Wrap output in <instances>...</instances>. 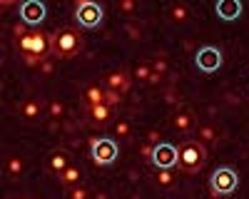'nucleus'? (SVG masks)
<instances>
[{"mask_svg": "<svg viewBox=\"0 0 249 199\" xmlns=\"http://www.w3.org/2000/svg\"><path fill=\"white\" fill-rule=\"evenodd\" d=\"M177 152H179L177 167H179L182 172L195 174V172H199V169L204 167L207 154H204V149H202V145L197 142V139H187V142H182V145L177 147Z\"/></svg>", "mask_w": 249, "mask_h": 199, "instance_id": "1", "label": "nucleus"}, {"mask_svg": "<svg viewBox=\"0 0 249 199\" xmlns=\"http://www.w3.org/2000/svg\"><path fill=\"white\" fill-rule=\"evenodd\" d=\"M82 48V37L72 28H62L55 35H50V50L57 57H75Z\"/></svg>", "mask_w": 249, "mask_h": 199, "instance_id": "2", "label": "nucleus"}, {"mask_svg": "<svg viewBox=\"0 0 249 199\" xmlns=\"http://www.w3.org/2000/svg\"><path fill=\"white\" fill-rule=\"evenodd\" d=\"M117 152H120V147L110 137H97V139H92V145H90V157H92V162L100 165V167L112 165L117 159Z\"/></svg>", "mask_w": 249, "mask_h": 199, "instance_id": "3", "label": "nucleus"}, {"mask_svg": "<svg viewBox=\"0 0 249 199\" xmlns=\"http://www.w3.org/2000/svg\"><path fill=\"white\" fill-rule=\"evenodd\" d=\"M237 184H239V177H237V172H234L232 167H217L214 174H212V179H210L212 192L219 194V197L232 194V192L237 189Z\"/></svg>", "mask_w": 249, "mask_h": 199, "instance_id": "4", "label": "nucleus"}, {"mask_svg": "<svg viewBox=\"0 0 249 199\" xmlns=\"http://www.w3.org/2000/svg\"><path fill=\"white\" fill-rule=\"evenodd\" d=\"M18 48L23 55H35V57H43L45 50L50 48V35L45 33H37V30H30L25 37L18 40Z\"/></svg>", "mask_w": 249, "mask_h": 199, "instance_id": "5", "label": "nucleus"}, {"mask_svg": "<svg viewBox=\"0 0 249 199\" xmlns=\"http://www.w3.org/2000/svg\"><path fill=\"white\" fill-rule=\"evenodd\" d=\"M177 159H179V152L170 142H160V145L152 147V159H150V162L157 169H172V167H177Z\"/></svg>", "mask_w": 249, "mask_h": 199, "instance_id": "6", "label": "nucleus"}, {"mask_svg": "<svg viewBox=\"0 0 249 199\" xmlns=\"http://www.w3.org/2000/svg\"><path fill=\"white\" fill-rule=\"evenodd\" d=\"M75 20H77V25L92 30L102 23V8L97 3H80L75 8Z\"/></svg>", "mask_w": 249, "mask_h": 199, "instance_id": "7", "label": "nucleus"}, {"mask_svg": "<svg viewBox=\"0 0 249 199\" xmlns=\"http://www.w3.org/2000/svg\"><path fill=\"white\" fill-rule=\"evenodd\" d=\"M48 15V8L43 3H37V0H28V3L20 5V20H23V25L28 28H35L45 20Z\"/></svg>", "mask_w": 249, "mask_h": 199, "instance_id": "8", "label": "nucleus"}, {"mask_svg": "<svg viewBox=\"0 0 249 199\" xmlns=\"http://www.w3.org/2000/svg\"><path fill=\"white\" fill-rule=\"evenodd\" d=\"M195 60H197V67L202 72H217L222 67V52H219V48H212V45L202 48Z\"/></svg>", "mask_w": 249, "mask_h": 199, "instance_id": "9", "label": "nucleus"}, {"mask_svg": "<svg viewBox=\"0 0 249 199\" xmlns=\"http://www.w3.org/2000/svg\"><path fill=\"white\" fill-rule=\"evenodd\" d=\"M70 165H72L70 162V154L65 149H55V152L48 154V172H53L55 177H60Z\"/></svg>", "mask_w": 249, "mask_h": 199, "instance_id": "10", "label": "nucleus"}, {"mask_svg": "<svg viewBox=\"0 0 249 199\" xmlns=\"http://www.w3.org/2000/svg\"><path fill=\"white\" fill-rule=\"evenodd\" d=\"M217 15H219V20L232 23V20H237L242 15V3L239 0H222V3H217Z\"/></svg>", "mask_w": 249, "mask_h": 199, "instance_id": "11", "label": "nucleus"}, {"mask_svg": "<svg viewBox=\"0 0 249 199\" xmlns=\"http://www.w3.org/2000/svg\"><path fill=\"white\" fill-rule=\"evenodd\" d=\"M105 83H107V90H117V92H127L132 87V80L124 72H110L105 77Z\"/></svg>", "mask_w": 249, "mask_h": 199, "instance_id": "12", "label": "nucleus"}, {"mask_svg": "<svg viewBox=\"0 0 249 199\" xmlns=\"http://www.w3.org/2000/svg\"><path fill=\"white\" fill-rule=\"evenodd\" d=\"M82 97H85L88 110L90 107H97V105H105V90L97 87V85H88L85 90H82Z\"/></svg>", "mask_w": 249, "mask_h": 199, "instance_id": "13", "label": "nucleus"}, {"mask_svg": "<svg viewBox=\"0 0 249 199\" xmlns=\"http://www.w3.org/2000/svg\"><path fill=\"white\" fill-rule=\"evenodd\" d=\"M20 115H23V119L37 122L40 115H43V105H40V100H25V102L20 105Z\"/></svg>", "mask_w": 249, "mask_h": 199, "instance_id": "14", "label": "nucleus"}, {"mask_svg": "<svg viewBox=\"0 0 249 199\" xmlns=\"http://www.w3.org/2000/svg\"><path fill=\"white\" fill-rule=\"evenodd\" d=\"M172 125H175L177 132H190V130L195 127V112H190V110L177 112V115L172 117Z\"/></svg>", "mask_w": 249, "mask_h": 199, "instance_id": "15", "label": "nucleus"}, {"mask_svg": "<svg viewBox=\"0 0 249 199\" xmlns=\"http://www.w3.org/2000/svg\"><path fill=\"white\" fill-rule=\"evenodd\" d=\"M90 119H92V125H105L112 119V107L110 105H97V107H90Z\"/></svg>", "mask_w": 249, "mask_h": 199, "instance_id": "16", "label": "nucleus"}, {"mask_svg": "<svg viewBox=\"0 0 249 199\" xmlns=\"http://www.w3.org/2000/svg\"><path fill=\"white\" fill-rule=\"evenodd\" d=\"M80 179H82V172H80V167H77V165H70L65 172L60 174V182L65 184L68 189H72V187H80Z\"/></svg>", "mask_w": 249, "mask_h": 199, "instance_id": "17", "label": "nucleus"}, {"mask_svg": "<svg viewBox=\"0 0 249 199\" xmlns=\"http://www.w3.org/2000/svg\"><path fill=\"white\" fill-rule=\"evenodd\" d=\"M190 8L187 5H172V10H170V20L172 23H177V25H182V23H187L190 20Z\"/></svg>", "mask_w": 249, "mask_h": 199, "instance_id": "18", "label": "nucleus"}, {"mask_svg": "<svg viewBox=\"0 0 249 199\" xmlns=\"http://www.w3.org/2000/svg\"><path fill=\"white\" fill-rule=\"evenodd\" d=\"M5 172H8L10 179H18L20 174H23V159H20V157H10L5 162Z\"/></svg>", "mask_w": 249, "mask_h": 199, "instance_id": "19", "label": "nucleus"}, {"mask_svg": "<svg viewBox=\"0 0 249 199\" xmlns=\"http://www.w3.org/2000/svg\"><path fill=\"white\" fill-rule=\"evenodd\" d=\"M155 179H157V184H160V187H172V184H175V174H172V169H157Z\"/></svg>", "mask_w": 249, "mask_h": 199, "instance_id": "20", "label": "nucleus"}, {"mask_svg": "<svg viewBox=\"0 0 249 199\" xmlns=\"http://www.w3.org/2000/svg\"><path fill=\"white\" fill-rule=\"evenodd\" d=\"M197 137H199V142L212 145V142H214V130H212L210 125H202V127L197 130Z\"/></svg>", "mask_w": 249, "mask_h": 199, "instance_id": "21", "label": "nucleus"}, {"mask_svg": "<svg viewBox=\"0 0 249 199\" xmlns=\"http://www.w3.org/2000/svg\"><path fill=\"white\" fill-rule=\"evenodd\" d=\"M48 112H50V117H53V119H62V115H65V105H62L60 100H50Z\"/></svg>", "mask_w": 249, "mask_h": 199, "instance_id": "22", "label": "nucleus"}, {"mask_svg": "<svg viewBox=\"0 0 249 199\" xmlns=\"http://www.w3.org/2000/svg\"><path fill=\"white\" fill-rule=\"evenodd\" d=\"M130 134H132L130 122H124V119H117V125H115V137L122 139V137H130Z\"/></svg>", "mask_w": 249, "mask_h": 199, "instance_id": "23", "label": "nucleus"}, {"mask_svg": "<svg viewBox=\"0 0 249 199\" xmlns=\"http://www.w3.org/2000/svg\"><path fill=\"white\" fill-rule=\"evenodd\" d=\"M120 102H122V92H117V90H105V105L117 107Z\"/></svg>", "mask_w": 249, "mask_h": 199, "instance_id": "24", "label": "nucleus"}, {"mask_svg": "<svg viewBox=\"0 0 249 199\" xmlns=\"http://www.w3.org/2000/svg\"><path fill=\"white\" fill-rule=\"evenodd\" d=\"M68 199H90V192L85 187H72L68 189Z\"/></svg>", "mask_w": 249, "mask_h": 199, "instance_id": "25", "label": "nucleus"}, {"mask_svg": "<svg viewBox=\"0 0 249 199\" xmlns=\"http://www.w3.org/2000/svg\"><path fill=\"white\" fill-rule=\"evenodd\" d=\"M43 60H45V57H35V55H23V63H25V67H37V70H40V65H43Z\"/></svg>", "mask_w": 249, "mask_h": 199, "instance_id": "26", "label": "nucleus"}, {"mask_svg": "<svg viewBox=\"0 0 249 199\" xmlns=\"http://www.w3.org/2000/svg\"><path fill=\"white\" fill-rule=\"evenodd\" d=\"M150 75H152L150 65H140V67L135 70V77H137V80H150Z\"/></svg>", "mask_w": 249, "mask_h": 199, "instance_id": "27", "label": "nucleus"}, {"mask_svg": "<svg viewBox=\"0 0 249 199\" xmlns=\"http://www.w3.org/2000/svg\"><path fill=\"white\" fill-rule=\"evenodd\" d=\"M152 72H157V75H164L167 72V63H164V60H152Z\"/></svg>", "mask_w": 249, "mask_h": 199, "instance_id": "28", "label": "nucleus"}, {"mask_svg": "<svg viewBox=\"0 0 249 199\" xmlns=\"http://www.w3.org/2000/svg\"><path fill=\"white\" fill-rule=\"evenodd\" d=\"M135 8H137L135 0H122V3H120V10L122 13H135Z\"/></svg>", "mask_w": 249, "mask_h": 199, "instance_id": "29", "label": "nucleus"}, {"mask_svg": "<svg viewBox=\"0 0 249 199\" xmlns=\"http://www.w3.org/2000/svg\"><path fill=\"white\" fill-rule=\"evenodd\" d=\"M55 70V65L50 63V60H43V65H40V72H43V75H50Z\"/></svg>", "mask_w": 249, "mask_h": 199, "instance_id": "30", "label": "nucleus"}, {"mask_svg": "<svg viewBox=\"0 0 249 199\" xmlns=\"http://www.w3.org/2000/svg\"><path fill=\"white\" fill-rule=\"evenodd\" d=\"M142 157H144V159H152V147H150V142L142 145Z\"/></svg>", "mask_w": 249, "mask_h": 199, "instance_id": "31", "label": "nucleus"}, {"mask_svg": "<svg viewBox=\"0 0 249 199\" xmlns=\"http://www.w3.org/2000/svg\"><path fill=\"white\" fill-rule=\"evenodd\" d=\"M147 83H152V85H160V83H162V75L152 72V75H150V80H147Z\"/></svg>", "mask_w": 249, "mask_h": 199, "instance_id": "32", "label": "nucleus"}, {"mask_svg": "<svg viewBox=\"0 0 249 199\" xmlns=\"http://www.w3.org/2000/svg\"><path fill=\"white\" fill-rule=\"evenodd\" d=\"M157 137H160L157 132H147V139H150V142H155V139H157Z\"/></svg>", "mask_w": 249, "mask_h": 199, "instance_id": "33", "label": "nucleus"}, {"mask_svg": "<svg viewBox=\"0 0 249 199\" xmlns=\"http://www.w3.org/2000/svg\"><path fill=\"white\" fill-rule=\"evenodd\" d=\"M95 199H107V194H105V192H97V194H95Z\"/></svg>", "mask_w": 249, "mask_h": 199, "instance_id": "34", "label": "nucleus"}, {"mask_svg": "<svg viewBox=\"0 0 249 199\" xmlns=\"http://www.w3.org/2000/svg\"><path fill=\"white\" fill-rule=\"evenodd\" d=\"M18 199H28V197H18Z\"/></svg>", "mask_w": 249, "mask_h": 199, "instance_id": "35", "label": "nucleus"}]
</instances>
